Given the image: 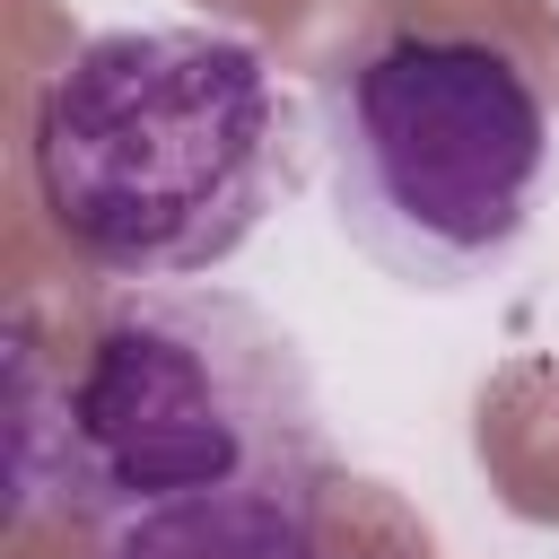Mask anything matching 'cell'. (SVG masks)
I'll return each instance as SVG.
<instances>
[{"label": "cell", "instance_id": "obj_2", "mask_svg": "<svg viewBox=\"0 0 559 559\" xmlns=\"http://www.w3.org/2000/svg\"><path fill=\"white\" fill-rule=\"evenodd\" d=\"M35 201L105 280H192L297 183V105L236 26H105L35 87Z\"/></svg>", "mask_w": 559, "mask_h": 559}, {"label": "cell", "instance_id": "obj_3", "mask_svg": "<svg viewBox=\"0 0 559 559\" xmlns=\"http://www.w3.org/2000/svg\"><path fill=\"white\" fill-rule=\"evenodd\" d=\"M314 140L341 236L384 280L437 297L515 262L550 175V114L480 35H384L332 61Z\"/></svg>", "mask_w": 559, "mask_h": 559}, {"label": "cell", "instance_id": "obj_1", "mask_svg": "<svg viewBox=\"0 0 559 559\" xmlns=\"http://www.w3.org/2000/svg\"><path fill=\"white\" fill-rule=\"evenodd\" d=\"M332 472L297 341L236 288L122 280L52 376L17 349V489L87 559H323Z\"/></svg>", "mask_w": 559, "mask_h": 559}]
</instances>
